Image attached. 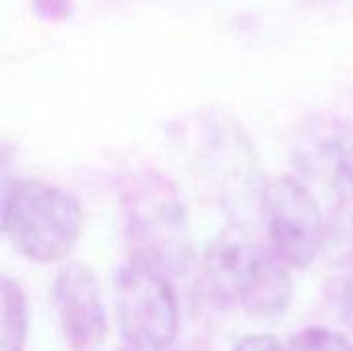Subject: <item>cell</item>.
<instances>
[{"label":"cell","mask_w":353,"mask_h":351,"mask_svg":"<svg viewBox=\"0 0 353 351\" xmlns=\"http://www.w3.org/2000/svg\"><path fill=\"white\" fill-rule=\"evenodd\" d=\"M120 213L130 261L165 277L190 265V228L184 201L170 176L139 170L120 186Z\"/></svg>","instance_id":"obj_1"},{"label":"cell","mask_w":353,"mask_h":351,"mask_svg":"<svg viewBox=\"0 0 353 351\" xmlns=\"http://www.w3.org/2000/svg\"><path fill=\"white\" fill-rule=\"evenodd\" d=\"M285 263L238 228L213 238L205 250L203 277L209 294L223 306L242 308L252 317L283 314L294 298Z\"/></svg>","instance_id":"obj_2"},{"label":"cell","mask_w":353,"mask_h":351,"mask_svg":"<svg viewBox=\"0 0 353 351\" xmlns=\"http://www.w3.org/2000/svg\"><path fill=\"white\" fill-rule=\"evenodd\" d=\"M83 211L72 192L43 180H19L4 190L2 232L12 248L41 265L64 261L77 246Z\"/></svg>","instance_id":"obj_3"},{"label":"cell","mask_w":353,"mask_h":351,"mask_svg":"<svg viewBox=\"0 0 353 351\" xmlns=\"http://www.w3.org/2000/svg\"><path fill=\"white\" fill-rule=\"evenodd\" d=\"M190 166L215 203L240 211L263 190L259 159L248 132L228 114H199L186 128Z\"/></svg>","instance_id":"obj_4"},{"label":"cell","mask_w":353,"mask_h":351,"mask_svg":"<svg viewBox=\"0 0 353 351\" xmlns=\"http://www.w3.org/2000/svg\"><path fill=\"white\" fill-rule=\"evenodd\" d=\"M114 292L120 333L132 350L165 351L174 345L180 308L165 275L130 261L118 271Z\"/></svg>","instance_id":"obj_5"},{"label":"cell","mask_w":353,"mask_h":351,"mask_svg":"<svg viewBox=\"0 0 353 351\" xmlns=\"http://www.w3.org/2000/svg\"><path fill=\"white\" fill-rule=\"evenodd\" d=\"M261 211L275 254L294 269H308L327 238L323 211L312 192L292 176L263 182Z\"/></svg>","instance_id":"obj_6"},{"label":"cell","mask_w":353,"mask_h":351,"mask_svg":"<svg viewBox=\"0 0 353 351\" xmlns=\"http://www.w3.org/2000/svg\"><path fill=\"white\" fill-rule=\"evenodd\" d=\"M294 163L337 199H353V122L337 116L312 118L296 139Z\"/></svg>","instance_id":"obj_7"},{"label":"cell","mask_w":353,"mask_h":351,"mask_svg":"<svg viewBox=\"0 0 353 351\" xmlns=\"http://www.w3.org/2000/svg\"><path fill=\"white\" fill-rule=\"evenodd\" d=\"M54 306L66 345L95 351L108 335V317L95 273L81 263L62 267L54 283Z\"/></svg>","instance_id":"obj_8"},{"label":"cell","mask_w":353,"mask_h":351,"mask_svg":"<svg viewBox=\"0 0 353 351\" xmlns=\"http://www.w3.org/2000/svg\"><path fill=\"white\" fill-rule=\"evenodd\" d=\"M0 312H2V351H25L29 312L27 298L21 285L8 277L2 279L0 292Z\"/></svg>","instance_id":"obj_9"},{"label":"cell","mask_w":353,"mask_h":351,"mask_svg":"<svg viewBox=\"0 0 353 351\" xmlns=\"http://www.w3.org/2000/svg\"><path fill=\"white\" fill-rule=\"evenodd\" d=\"M288 351H353V343L327 327H306L290 339Z\"/></svg>","instance_id":"obj_10"},{"label":"cell","mask_w":353,"mask_h":351,"mask_svg":"<svg viewBox=\"0 0 353 351\" xmlns=\"http://www.w3.org/2000/svg\"><path fill=\"white\" fill-rule=\"evenodd\" d=\"M236 351H288L281 348V343L275 337L269 335H250L244 337L238 345Z\"/></svg>","instance_id":"obj_11"},{"label":"cell","mask_w":353,"mask_h":351,"mask_svg":"<svg viewBox=\"0 0 353 351\" xmlns=\"http://www.w3.org/2000/svg\"><path fill=\"white\" fill-rule=\"evenodd\" d=\"M341 314L345 319V323L353 329V277H350V281L343 288L341 294Z\"/></svg>","instance_id":"obj_12"}]
</instances>
